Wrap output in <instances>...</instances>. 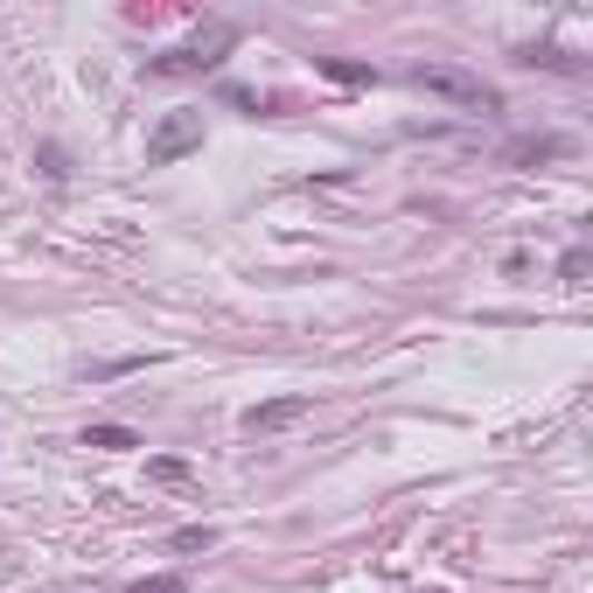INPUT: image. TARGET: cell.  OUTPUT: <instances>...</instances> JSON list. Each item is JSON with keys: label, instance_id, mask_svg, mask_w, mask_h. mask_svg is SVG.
I'll return each mask as SVG.
<instances>
[{"label": "cell", "instance_id": "obj_2", "mask_svg": "<svg viewBox=\"0 0 593 593\" xmlns=\"http://www.w3.org/2000/svg\"><path fill=\"white\" fill-rule=\"evenodd\" d=\"M412 85H419L426 98L468 106V112H488V106H496V85H482L475 70H454V63H419V70H412Z\"/></svg>", "mask_w": 593, "mask_h": 593}, {"label": "cell", "instance_id": "obj_4", "mask_svg": "<svg viewBox=\"0 0 593 593\" xmlns=\"http://www.w3.org/2000/svg\"><path fill=\"white\" fill-rule=\"evenodd\" d=\"M307 392H287V398H266V405H245V433H279V426H294V419H307Z\"/></svg>", "mask_w": 593, "mask_h": 593}, {"label": "cell", "instance_id": "obj_5", "mask_svg": "<svg viewBox=\"0 0 593 593\" xmlns=\"http://www.w3.org/2000/svg\"><path fill=\"white\" fill-rule=\"evenodd\" d=\"M85 447H106V454H126V447H140V433H134V426H85Z\"/></svg>", "mask_w": 593, "mask_h": 593}, {"label": "cell", "instance_id": "obj_8", "mask_svg": "<svg viewBox=\"0 0 593 593\" xmlns=\"http://www.w3.org/2000/svg\"><path fill=\"white\" fill-rule=\"evenodd\" d=\"M217 545V531L210 524H189V531H175V552H210Z\"/></svg>", "mask_w": 593, "mask_h": 593}, {"label": "cell", "instance_id": "obj_3", "mask_svg": "<svg viewBox=\"0 0 593 593\" xmlns=\"http://www.w3.org/2000/svg\"><path fill=\"white\" fill-rule=\"evenodd\" d=\"M196 147H202V112L175 106V112H161V126L147 134V168H175V161L196 154Z\"/></svg>", "mask_w": 593, "mask_h": 593}, {"label": "cell", "instance_id": "obj_9", "mask_svg": "<svg viewBox=\"0 0 593 593\" xmlns=\"http://www.w3.org/2000/svg\"><path fill=\"white\" fill-rule=\"evenodd\" d=\"M224 106H238V112L259 119V112H266V98H259V91H245V85H224Z\"/></svg>", "mask_w": 593, "mask_h": 593}, {"label": "cell", "instance_id": "obj_7", "mask_svg": "<svg viewBox=\"0 0 593 593\" xmlns=\"http://www.w3.org/2000/svg\"><path fill=\"white\" fill-rule=\"evenodd\" d=\"M147 482H168V488H189V482H196V468H189V461H175V454H161V461H147Z\"/></svg>", "mask_w": 593, "mask_h": 593}, {"label": "cell", "instance_id": "obj_11", "mask_svg": "<svg viewBox=\"0 0 593 593\" xmlns=\"http://www.w3.org/2000/svg\"><path fill=\"white\" fill-rule=\"evenodd\" d=\"M140 593H182V580H168V573H161V580H147Z\"/></svg>", "mask_w": 593, "mask_h": 593}, {"label": "cell", "instance_id": "obj_10", "mask_svg": "<svg viewBox=\"0 0 593 593\" xmlns=\"http://www.w3.org/2000/svg\"><path fill=\"white\" fill-rule=\"evenodd\" d=\"M42 175H49V182H63V175H70L63 168V147H42Z\"/></svg>", "mask_w": 593, "mask_h": 593}, {"label": "cell", "instance_id": "obj_1", "mask_svg": "<svg viewBox=\"0 0 593 593\" xmlns=\"http://www.w3.org/2000/svg\"><path fill=\"white\" fill-rule=\"evenodd\" d=\"M230 49H238V29H230V21H202V29H196L182 49H168V57H147V77H202V70H217Z\"/></svg>", "mask_w": 593, "mask_h": 593}, {"label": "cell", "instance_id": "obj_6", "mask_svg": "<svg viewBox=\"0 0 593 593\" xmlns=\"http://www.w3.org/2000/svg\"><path fill=\"white\" fill-rule=\"evenodd\" d=\"M315 70H328L335 85H377V70L370 63H349V57H315Z\"/></svg>", "mask_w": 593, "mask_h": 593}]
</instances>
